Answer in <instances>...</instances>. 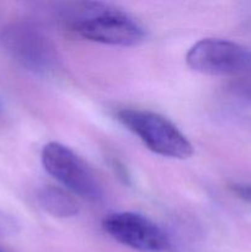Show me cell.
Segmentation results:
<instances>
[{
    "label": "cell",
    "mask_w": 251,
    "mask_h": 252,
    "mask_svg": "<svg viewBox=\"0 0 251 252\" xmlns=\"http://www.w3.org/2000/svg\"><path fill=\"white\" fill-rule=\"evenodd\" d=\"M68 25L78 36L97 43L133 47L145 38L144 29L122 10L103 2H81L71 10Z\"/></svg>",
    "instance_id": "obj_1"
},
{
    "label": "cell",
    "mask_w": 251,
    "mask_h": 252,
    "mask_svg": "<svg viewBox=\"0 0 251 252\" xmlns=\"http://www.w3.org/2000/svg\"><path fill=\"white\" fill-rule=\"evenodd\" d=\"M117 120L155 154L170 159H188L193 154L186 135L159 113L125 108L117 112Z\"/></svg>",
    "instance_id": "obj_2"
},
{
    "label": "cell",
    "mask_w": 251,
    "mask_h": 252,
    "mask_svg": "<svg viewBox=\"0 0 251 252\" xmlns=\"http://www.w3.org/2000/svg\"><path fill=\"white\" fill-rule=\"evenodd\" d=\"M186 62L192 70L207 75L233 80L251 75V49L228 39H201L188 49Z\"/></svg>",
    "instance_id": "obj_3"
},
{
    "label": "cell",
    "mask_w": 251,
    "mask_h": 252,
    "mask_svg": "<svg viewBox=\"0 0 251 252\" xmlns=\"http://www.w3.org/2000/svg\"><path fill=\"white\" fill-rule=\"evenodd\" d=\"M41 161L44 170L69 192L91 202L102 198V187L96 175L70 148L57 142L47 143L41 152Z\"/></svg>",
    "instance_id": "obj_4"
},
{
    "label": "cell",
    "mask_w": 251,
    "mask_h": 252,
    "mask_svg": "<svg viewBox=\"0 0 251 252\" xmlns=\"http://www.w3.org/2000/svg\"><path fill=\"white\" fill-rule=\"evenodd\" d=\"M2 44L15 61L37 74H49L58 66L56 47L48 37L27 22H16L2 31Z\"/></svg>",
    "instance_id": "obj_5"
},
{
    "label": "cell",
    "mask_w": 251,
    "mask_h": 252,
    "mask_svg": "<svg viewBox=\"0 0 251 252\" xmlns=\"http://www.w3.org/2000/svg\"><path fill=\"white\" fill-rule=\"evenodd\" d=\"M102 228L117 243L140 252H167L171 243L154 221L133 212H118L106 217Z\"/></svg>",
    "instance_id": "obj_6"
},
{
    "label": "cell",
    "mask_w": 251,
    "mask_h": 252,
    "mask_svg": "<svg viewBox=\"0 0 251 252\" xmlns=\"http://www.w3.org/2000/svg\"><path fill=\"white\" fill-rule=\"evenodd\" d=\"M38 199L42 208L57 218H71L79 213L76 199L61 187H44L39 192Z\"/></svg>",
    "instance_id": "obj_7"
},
{
    "label": "cell",
    "mask_w": 251,
    "mask_h": 252,
    "mask_svg": "<svg viewBox=\"0 0 251 252\" xmlns=\"http://www.w3.org/2000/svg\"><path fill=\"white\" fill-rule=\"evenodd\" d=\"M17 223L9 214L0 211V235H11L17 231Z\"/></svg>",
    "instance_id": "obj_8"
},
{
    "label": "cell",
    "mask_w": 251,
    "mask_h": 252,
    "mask_svg": "<svg viewBox=\"0 0 251 252\" xmlns=\"http://www.w3.org/2000/svg\"><path fill=\"white\" fill-rule=\"evenodd\" d=\"M231 191L239 199L251 206V184H248V182L234 184L231 186Z\"/></svg>",
    "instance_id": "obj_9"
},
{
    "label": "cell",
    "mask_w": 251,
    "mask_h": 252,
    "mask_svg": "<svg viewBox=\"0 0 251 252\" xmlns=\"http://www.w3.org/2000/svg\"><path fill=\"white\" fill-rule=\"evenodd\" d=\"M0 252H6L5 250H2V249H0Z\"/></svg>",
    "instance_id": "obj_10"
}]
</instances>
